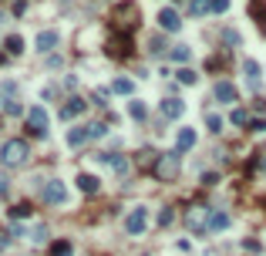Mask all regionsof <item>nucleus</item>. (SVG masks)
I'll return each instance as SVG.
<instances>
[{"label":"nucleus","mask_w":266,"mask_h":256,"mask_svg":"<svg viewBox=\"0 0 266 256\" xmlns=\"http://www.w3.org/2000/svg\"><path fill=\"white\" fill-rule=\"evenodd\" d=\"M138 20H142V10L131 0H125V4H118L112 10V31H118V34H131L138 27Z\"/></svg>","instance_id":"7ed1b4c3"},{"label":"nucleus","mask_w":266,"mask_h":256,"mask_svg":"<svg viewBox=\"0 0 266 256\" xmlns=\"http://www.w3.org/2000/svg\"><path fill=\"white\" fill-rule=\"evenodd\" d=\"M4 44H7V54H10V57L24 54V37H17V34H10V37L4 40Z\"/></svg>","instance_id":"393cba45"},{"label":"nucleus","mask_w":266,"mask_h":256,"mask_svg":"<svg viewBox=\"0 0 266 256\" xmlns=\"http://www.w3.org/2000/svg\"><path fill=\"white\" fill-rule=\"evenodd\" d=\"M229 121H233V125H250V112H246V108H233Z\"/></svg>","instance_id":"c756f323"},{"label":"nucleus","mask_w":266,"mask_h":256,"mask_svg":"<svg viewBox=\"0 0 266 256\" xmlns=\"http://www.w3.org/2000/svg\"><path fill=\"white\" fill-rule=\"evenodd\" d=\"M229 10V0H212V14H226Z\"/></svg>","instance_id":"f704fd0d"},{"label":"nucleus","mask_w":266,"mask_h":256,"mask_svg":"<svg viewBox=\"0 0 266 256\" xmlns=\"http://www.w3.org/2000/svg\"><path fill=\"white\" fill-rule=\"evenodd\" d=\"M4 112H7V115H20L24 108H20V101L14 98V101H4Z\"/></svg>","instance_id":"72a5a7b5"},{"label":"nucleus","mask_w":266,"mask_h":256,"mask_svg":"<svg viewBox=\"0 0 266 256\" xmlns=\"http://www.w3.org/2000/svg\"><path fill=\"white\" fill-rule=\"evenodd\" d=\"M195 148V132L192 128H179V135H175V152L179 155H186Z\"/></svg>","instance_id":"2eb2a0df"},{"label":"nucleus","mask_w":266,"mask_h":256,"mask_svg":"<svg viewBox=\"0 0 266 256\" xmlns=\"http://www.w3.org/2000/svg\"><path fill=\"white\" fill-rule=\"evenodd\" d=\"M44 202H48V206H64L68 202V189H64L61 179H51V182L44 185Z\"/></svg>","instance_id":"6e6552de"},{"label":"nucleus","mask_w":266,"mask_h":256,"mask_svg":"<svg viewBox=\"0 0 266 256\" xmlns=\"http://www.w3.org/2000/svg\"><path fill=\"white\" fill-rule=\"evenodd\" d=\"M7 57H10V54H7V51H0V64H7Z\"/></svg>","instance_id":"ea45409f"},{"label":"nucleus","mask_w":266,"mask_h":256,"mask_svg":"<svg viewBox=\"0 0 266 256\" xmlns=\"http://www.w3.org/2000/svg\"><path fill=\"white\" fill-rule=\"evenodd\" d=\"M78 189L84 192V196H98V192H101V182H98V176H91V172H81L78 176Z\"/></svg>","instance_id":"dca6fc26"},{"label":"nucleus","mask_w":266,"mask_h":256,"mask_svg":"<svg viewBox=\"0 0 266 256\" xmlns=\"http://www.w3.org/2000/svg\"><path fill=\"white\" fill-rule=\"evenodd\" d=\"M27 159H31V145L24 138H7L0 145V165L4 168H20L27 165Z\"/></svg>","instance_id":"f03ea898"},{"label":"nucleus","mask_w":266,"mask_h":256,"mask_svg":"<svg viewBox=\"0 0 266 256\" xmlns=\"http://www.w3.org/2000/svg\"><path fill=\"white\" fill-rule=\"evenodd\" d=\"M105 54L108 57H118V61L131 57V37H128V34H115V37L105 44Z\"/></svg>","instance_id":"0eeeda50"},{"label":"nucleus","mask_w":266,"mask_h":256,"mask_svg":"<svg viewBox=\"0 0 266 256\" xmlns=\"http://www.w3.org/2000/svg\"><path fill=\"white\" fill-rule=\"evenodd\" d=\"M246 132H253V135H263V132H266V118H250Z\"/></svg>","instance_id":"2f4dec72"},{"label":"nucleus","mask_w":266,"mask_h":256,"mask_svg":"<svg viewBox=\"0 0 266 256\" xmlns=\"http://www.w3.org/2000/svg\"><path fill=\"white\" fill-rule=\"evenodd\" d=\"M48 253H51V256H74V246H71L68 240H54V243L48 246Z\"/></svg>","instance_id":"412c9836"},{"label":"nucleus","mask_w":266,"mask_h":256,"mask_svg":"<svg viewBox=\"0 0 266 256\" xmlns=\"http://www.w3.org/2000/svg\"><path fill=\"white\" fill-rule=\"evenodd\" d=\"M159 27L165 34H179V31H182V20H179V14L172 7H162L159 10Z\"/></svg>","instance_id":"f8f14e48"},{"label":"nucleus","mask_w":266,"mask_h":256,"mask_svg":"<svg viewBox=\"0 0 266 256\" xmlns=\"http://www.w3.org/2000/svg\"><path fill=\"white\" fill-rule=\"evenodd\" d=\"M159 112H162V118L175 121V118H182V115H186V101H182V98H175V95H169V98H162Z\"/></svg>","instance_id":"1a4fd4ad"},{"label":"nucleus","mask_w":266,"mask_h":256,"mask_svg":"<svg viewBox=\"0 0 266 256\" xmlns=\"http://www.w3.org/2000/svg\"><path fill=\"white\" fill-rule=\"evenodd\" d=\"M128 115H131V118H135V121H145L148 108H145V104H142V101H128Z\"/></svg>","instance_id":"c85d7f7f"},{"label":"nucleus","mask_w":266,"mask_h":256,"mask_svg":"<svg viewBox=\"0 0 266 256\" xmlns=\"http://www.w3.org/2000/svg\"><path fill=\"white\" fill-rule=\"evenodd\" d=\"M84 128H88V142L91 138H105V132H108L105 121H91V125H84Z\"/></svg>","instance_id":"cd10ccee"},{"label":"nucleus","mask_w":266,"mask_h":256,"mask_svg":"<svg viewBox=\"0 0 266 256\" xmlns=\"http://www.w3.org/2000/svg\"><path fill=\"white\" fill-rule=\"evenodd\" d=\"M223 40H226L229 48H239V34L236 31H223Z\"/></svg>","instance_id":"473e14b6"},{"label":"nucleus","mask_w":266,"mask_h":256,"mask_svg":"<svg viewBox=\"0 0 266 256\" xmlns=\"http://www.w3.org/2000/svg\"><path fill=\"white\" fill-rule=\"evenodd\" d=\"M212 98L219 104H236L239 101V91H236L233 81H216V88H212Z\"/></svg>","instance_id":"9d476101"},{"label":"nucleus","mask_w":266,"mask_h":256,"mask_svg":"<svg viewBox=\"0 0 266 256\" xmlns=\"http://www.w3.org/2000/svg\"><path fill=\"white\" fill-rule=\"evenodd\" d=\"M101 162H105V165L112 168L115 176H128V168H131V162L125 159V155H118V152H108V155H101Z\"/></svg>","instance_id":"4468645a"},{"label":"nucleus","mask_w":266,"mask_h":256,"mask_svg":"<svg viewBox=\"0 0 266 256\" xmlns=\"http://www.w3.org/2000/svg\"><path fill=\"white\" fill-rule=\"evenodd\" d=\"M27 132L34 138H48V112L40 104H34L31 112H27Z\"/></svg>","instance_id":"423d86ee"},{"label":"nucleus","mask_w":266,"mask_h":256,"mask_svg":"<svg viewBox=\"0 0 266 256\" xmlns=\"http://www.w3.org/2000/svg\"><path fill=\"white\" fill-rule=\"evenodd\" d=\"M175 81L179 84H199V71H195V68H179Z\"/></svg>","instance_id":"4be33fe9"},{"label":"nucleus","mask_w":266,"mask_h":256,"mask_svg":"<svg viewBox=\"0 0 266 256\" xmlns=\"http://www.w3.org/2000/svg\"><path fill=\"white\" fill-rule=\"evenodd\" d=\"M84 108H88V101H84V98H68V104H61L57 118L71 121V118H78V115H84Z\"/></svg>","instance_id":"ddd939ff"},{"label":"nucleus","mask_w":266,"mask_h":256,"mask_svg":"<svg viewBox=\"0 0 266 256\" xmlns=\"http://www.w3.org/2000/svg\"><path fill=\"white\" fill-rule=\"evenodd\" d=\"M169 57H172V61H179V64H189V61H192V48H189V44H175V48L169 51Z\"/></svg>","instance_id":"6ab92c4d"},{"label":"nucleus","mask_w":266,"mask_h":256,"mask_svg":"<svg viewBox=\"0 0 266 256\" xmlns=\"http://www.w3.org/2000/svg\"><path fill=\"white\" fill-rule=\"evenodd\" d=\"M145 229H148V209L135 206L128 216H125V232H128V236H145Z\"/></svg>","instance_id":"39448f33"},{"label":"nucleus","mask_w":266,"mask_h":256,"mask_svg":"<svg viewBox=\"0 0 266 256\" xmlns=\"http://www.w3.org/2000/svg\"><path fill=\"white\" fill-rule=\"evenodd\" d=\"M88 142V128L81 125V128H71V132H68V145H71V148H81V145Z\"/></svg>","instance_id":"aec40b11"},{"label":"nucleus","mask_w":266,"mask_h":256,"mask_svg":"<svg viewBox=\"0 0 266 256\" xmlns=\"http://www.w3.org/2000/svg\"><path fill=\"white\" fill-rule=\"evenodd\" d=\"M229 223H233V219H229V212H223V209H212V212H209V229H212V232L226 229Z\"/></svg>","instance_id":"f3484780"},{"label":"nucleus","mask_w":266,"mask_h":256,"mask_svg":"<svg viewBox=\"0 0 266 256\" xmlns=\"http://www.w3.org/2000/svg\"><path fill=\"white\" fill-rule=\"evenodd\" d=\"M202 185H219V176L216 172H206V176H202Z\"/></svg>","instance_id":"4c0bfd02"},{"label":"nucleus","mask_w":266,"mask_h":256,"mask_svg":"<svg viewBox=\"0 0 266 256\" xmlns=\"http://www.w3.org/2000/svg\"><path fill=\"white\" fill-rule=\"evenodd\" d=\"M206 125H209V132H212V135H219V132H223V125H226V121H223V115L209 112V115H206Z\"/></svg>","instance_id":"bb28decb"},{"label":"nucleus","mask_w":266,"mask_h":256,"mask_svg":"<svg viewBox=\"0 0 266 256\" xmlns=\"http://www.w3.org/2000/svg\"><path fill=\"white\" fill-rule=\"evenodd\" d=\"M212 10V0H189V14L192 17H206Z\"/></svg>","instance_id":"5701e85b"},{"label":"nucleus","mask_w":266,"mask_h":256,"mask_svg":"<svg viewBox=\"0 0 266 256\" xmlns=\"http://www.w3.org/2000/svg\"><path fill=\"white\" fill-rule=\"evenodd\" d=\"M7 189H10V185H7V179L0 176V196H7Z\"/></svg>","instance_id":"58836bf2"},{"label":"nucleus","mask_w":266,"mask_h":256,"mask_svg":"<svg viewBox=\"0 0 266 256\" xmlns=\"http://www.w3.org/2000/svg\"><path fill=\"white\" fill-rule=\"evenodd\" d=\"M242 74L250 78L253 88H259V64H256V61H242Z\"/></svg>","instance_id":"b1692460"},{"label":"nucleus","mask_w":266,"mask_h":256,"mask_svg":"<svg viewBox=\"0 0 266 256\" xmlns=\"http://www.w3.org/2000/svg\"><path fill=\"white\" fill-rule=\"evenodd\" d=\"M209 212H212L209 206H192L186 212V226L195 232V236H206V232H209Z\"/></svg>","instance_id":"20e7f679"},{"label":"nucleus","mask_w":266,"mask_h":256,"mask_svg":"<svg viewBox=\"0 0 266 256\" xmlns=\"http://www.w3.org/2000/svg\"><path fill=\"white\" fill-rule=\"evenodd\" d=\"M57 44H61V34L57 31H40L37 37H34V51H37V54H51Z\"/></svg>","instance_id":"9b49d317"},{"label":"nucleus","mask_w":266,"mask_h":256,"mask_svg":"<svg viewBox=\"0 0 266 256\" xmlns=\"http://www.w3.org/2000/svg\"><path fill=\"white\" fill-rule=\"evenodd\" d=\"M172 223H175V212H172V206H165V209L159 212V226L165 229V226H172Z\"/></svg>","instance_id":"7c9ffc66"},{"label":"nucleus","mask_w":266,"mask_h":256,"mask_svg":"<svg viewBox=\"0 0 266 256\" xmlns=\"http://www.w3.org/2000/svg\"><path fill=\"white\" fill-rule=\"evenodd\" d=\"M152 176L155 182H179V176H182V159H179V152H162L155 155L152 162Z\"/></svg>","instance_id":"f257e3e1"},{"label":"nucleus","mask_w":266,"mask_h":256,"mask_svg":"<svg viewBox=\"0 0 266 256\" xmlns=\"http://www.w3.org/2000/svg\"><path fill=\"white\" fill-rule=\"evenodd\" d=\"M10 216L14 219H27V216H34V206L31 202H17V206L10 209Z\"/></svg>","instance_id":"a878e982"},{"label":"nucleus","mask_w":266,"mask_h":256,"mask_svg":"<svg viewBox=\"0 0 266 256\" xmlns=\"http://www.w3.org/2000/svg\"><path fill=\"white\" fill-rule=\"evenodd\" d=\"M108 91H112V95H125V98H128L131 91H135V81H131V78H115Z\"/></svg>","instance_id":"a211bd4d"},{"label":"nucleus","mask_w":266,"mask_h":256,"mask_svg":"<svg viewBox=\"0 0 266 256\" xmlns=\"http://www.w3.org/2000/svg\"><path fill=\"white\" fill-rule=\"evenodd\" d=\"M31 240L44 243V240H48V226H37V229H34V236H31Z\"/></svg>","instance_id":"e433bc0d"},{"label":"nucleus","mask_w":266,"mask_h":256,"mask_svg":"<svg viewBox=\"0 0 266 256\" xmlns=\"http://www.w3.org/2000/svg\"><path fill=\"white\" fill-rule=\"evenodd\" d=\"M242 249H246V253H259V249H263V246H259L256 240H242Z\"/></svg>","instance_id":"c9c22d12"}]
</instances>
